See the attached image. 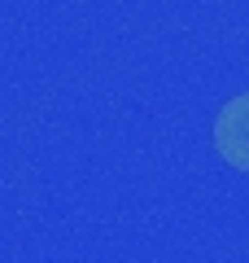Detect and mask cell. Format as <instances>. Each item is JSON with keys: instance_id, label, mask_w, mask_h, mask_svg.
Segmentation results:
<instances>
[{"instance_id": "cell-1", "label": "cell", "mask_w": 249, "mask_h": 263, "mask_svg": "<svg viewBox=\"0 0 249 263\" xmlns=\"http://www.w3.org/2000/svg\"><path fill=\"white\" fill-rule=\"evenodd\" d=\"M214 149L232 171H249V92L232 97L214 114Z\"/></svg>"}]
</instances>
